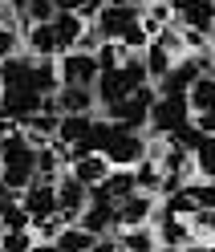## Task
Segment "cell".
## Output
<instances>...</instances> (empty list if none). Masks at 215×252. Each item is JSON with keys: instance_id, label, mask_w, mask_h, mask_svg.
Instances as JSON below:
<instances>
[{"instance_id": "obj_22", "label": "cell", "mask_w": 215, "mask_h": 252, "mask_svg": "<svg viewBox=\"0 0 215 252\" xmlns=\"http://www.w3.org/2000/svg\"><path fill=\"white\" fill-rule=\"evenodd\" d=\"M0 167H4V171H0L4 187H8V191H17V195L37 179V167H33V163H0Z\"/></svg>"}, {"instance_id": "obj_23", "label": "cell", "mask_w": 215, "mask_h": 252, "mask_svg": "<svg viewBox=\"0 0 215 252\" xmlns=\"http://www.w3.org/2000/svg\"><path fill=\"white\" fill-rule=\"evenodd\" d=\"M187 106L199 110V114L215 106V77H207V73H199V77H195V86L187 90Z\"/></svg>"}, {"instance_id": "obj_42", "label": "cell", "mask_w": 215, "mask_h": 252, "mask_svg": "<svg viewBox=\"0 0 215 252\" xmlns=\"http://www.w3.org/2000/svg\"><path fill=\"white\" fill-rule=\"evenodd\" d=\"M81 4H85V0H53V8H57V12H78Z\"/></svg>"}, {"instance_id": "obj_29", "label": "cell", "mask_w": 215, "mask_h": 252, "mask_svg": "<svg viewBox=\"0 0 215 252\" xmlns=\"http://www.w3.org/2000/svg\"><path fill=\"white\" fill-rule=\"evenodd\" d=\"M94 61H98V73H102V69H122V61H126V49H122L118 41H106V45H98Z\"/></svg>"}, {"instance_id": "obj_24", "label": "cell", "mask_w": 215, "mask_h": 252, "mask_svg": "<svg viewBox=\"0 0 215 252\" xmlns=\"http://www.w3.org/2000/svg\"><path fill=\"white\" fill-rule=\"evenodd\" d=\"M102 187H106V195H110L114 203L130 199V195L138 191V183H134V171H114V175H106V179H102Z\"/></svg>"}, {"instance_id": "obj_37", "label": "cell", "mask_w": 215, "mask_h": 252, "mask_svg": "<svg viewBox=\"0 0 215 252\" xmlns=\"http://www.w3.org/2000/svg\"><path fill=\"white\" fill-rule=\"evenodd\" d=\"M187 191L199 203V212H211L215 208V183H195V187H187Z\"/></svg>"}, {"instance_id": "obj_13", "label": "cell", "mask_w": 215, "mask_h": 252, "mask_svg": "<svg viewBox=\"0 0 215 252\" xmlns=\"http://www.w3.org/2000/svg\"><path fill=\"white\" fill-rule=\"evenodd\" d=\"M126 94H134V90L126 86L122 69H102V73H98V82H94V98H98L102 106H114V102L126 98Z\"/></svg>"}, {"instance_id": "obj_11", "label": "cell", "mask_w": 215, "mask_h": 252, "mask_svg": "<svg viewBox=\"0 0 215 252\" xmlns=\"http://www.w3.org/2000/svg\"><path fill=\"white\" fill-rule=\"evenodd\" d=\"M78 228H85L89 236H106L110 228H118V203H85Z\"/></svg>"}, {"instance_id": "obj_17", "label": "cell", "mask_w": 215, "mask_h": 252, "mask_svg": "<svg viewBox=\"0 0 215 252\" xmlns=\"http://www.w3.org/2000/svg\"><path fill=\"white\" fill-rule=\"evenodd\" d=\"M89 126H94L89 114H61V122H57V143H65V147L81 143V138L89 134Z\"/></svg>"}, {"instance_id": "obj_15", "label": "cell", "mask_w": 215, "mask_h": 252, "mask_svg": "<svg viewBox=\"0 0 215 252\" xmlns=\"http://www.w3.org/2000/svg\"><path fill=\"white\" fill-rule=\"evenodd\" d=\"M25 37H28V49H33L37 57H57V53H61L57 33H53V21H49V25H28Z\"/></svg>"}, {"instance_id": "obj_47", "label": "cell", "mask_w": 215, "mask_h": 252, "mask_svg": "<svg viewBox=\"0 0 215 252\" xmlns=\"http://www.w3.org/2000/svg\"><path fill=\"white\" fill-rule=\"evenodd\" d=\"M211 33H215V17H211Z\"/></svg>"}, {"instance_id": "obj_28", "label": "cell", "mask_w": 215, "mask_h": 252, "mask_svg": "<svg viewBox=\"0 0 215 252\" xmlns=\"http://www.w3.org/2000/svg\"><path fill=\"white\" fill-rule=\"evenodd\" d=\"M195 212H199V203L191 199V191H187V187H179V191H171V195H166V216L187 220V216H195Z\"/></svg>"}, {"instance_id": "obj_25", "label": "cell", "mask_w": 215, "mask_h": 252, "mask_svg": "<svg viewBox=\"0 0 215 252\" xmlns=\"http://www.w3.org/2000/svg\"><path fill=\"white\" fill-rule=\"evenodd\" d=\"M94 240H98V236H89L85 228H61V236L53 244H57V252H89Z\"/></svg>"}, {"instance_id": "obj_4", "label": "cell", "mask_w": 215, "mask_h": 252, "mask_svg": "<svg viewBox=\"0 0 215 252\" xmlns=\"http://www.w3.org/2000/svg\"><path fill=\"white\" fill-rule=\"evenodd\" d=\"M41 98L45 94H37L33 86H21V90H4L0 94V114L12 118V122H28L33 114H41Z\"/></svg>"}, {"instance_id": "obj_21", "label": "cell", "mask_w": 215, "mask_h": 252, "mask_svg": "<svg viewBox=\"0 0 215 252\" xmlns=\"http://www.w3.org/2000/svg\"><path fill=\"white\" fill-rule=\"evenodd\" d=\"M33 90H37V94H57V90H61V73H57V61H49V57L33 61Z\"/></svg>"}, {"instance_id": "obj_38", "label": "cell", "mask_w": 215, "mask_h": 252, "mask_svg": "<svg viewBox=\"0 0 215 252\" xmlns=\"http://www.w3.org/2000/svg\"><path fill=\"white\" fill-rule=\"evenodd\" d=\"M0 248H4V252H28L33 240H28V232H4V236H0Z\"/></svg>"}, {"instance_id": "obj_43", "label": "cell", "mask_w": 215, "mask_h": 252, "mask_svg": "<svg viewBox=\"0 0 215 252\" xmlns=\"http://www.w3.org/2000/svg\"><path fill=\"white\" fill-rule=\"evenodd\" d=\"M89 252H118V240H106V236H98V240H94V248H89Z\"/></svg>"}, {"instance_id": "obj_2", "label": "cell", "mask_w": 215, "mask_h": 252, "mask_svg": "<svg viewBox=\"0 0 215 252\" xmlns=\"http://www.w3.org/2000/svg\"><path fill=\"white\" fill-rule=\"evenodd\" d=\"M191 122V106L183 94H175V98H155V106H150V130L155 134H175L179 126Z\"/></svg>"}, {"instance_id": "obj_45", "label": "cell", "mask_w": 215, "mask_h": 252, "mask_svg": "<svg viewBox=\"0 0 215 252\" xmlns=\"http://www.w3.org/2000/svg\"><path fill=\"white\" fill-rule=\"evenodd\" d=\"M28 252H57V244H49V240H45V244H33Z\"/></svg>"}, {"instance_id": "obj_33", "label": "cell", "mask_w": 215, "mask_h": 252, "mask_svg": "<svg viewBox=\"0 0 215 252\" xmlns=\"http://www.w3.org/2000/svg\"><path fill=\"white\" fill-rule=\"evenodd\" d=\"M171 138V147H179V151H195L199 143H203V130H199L195 122H187V126H179L175 134H166Z\"/></svg>"}, {"instance_id": "obj_27", "label": "cell", "mask_w": 215, "mask_h": 252, "mask_svg": "<svg viewBox=\"0 0 215 252\" xmlns=\"http://www.w3.org/2000/svg\"><path fill=\"white\" fill-rule=\"evenodd\" d=\"M142 61H146V73H150V77H166V69L175 65L171 53H166L159 41H150V49H146V57H142Z\"/></svg>"}, {"instance_id": "obj_12", "label": "cell", "mask_w": 215, "mask_h": 252, "mask_svg": "<svg viewBox=\"0 0 215 252\" xmlns=\"http://www.w3.org/2000/svg\"><path fill=\"white\" fill-rule=\"evenodd\" d=\"M98 106L94 86H61L57 90V110L61 114H89Z\"/></svg>"}, {"instance_id": "obj_39", "label": "cell", "mask_w": 215, "mask_h": 252, "mask_svg": "<svg viewBox=\"0 0 215 252\" xmlns=\"http://www.w3.org/2000/svg\"><path fill=\"white\" fill-rule=\"evenodd\" d=\"M12 49H17V29H12V25H0V61L12 57Z\"/></svg>"}, {"instance_id": "obj_48", "label": "cell", "mask_w": 215, "mask_h": 252, "mask_svg": "<svg viewBox=\"0 0 215 252\" xmlns=\"http://www.w3.org/2000/svg\"><path fill=\"white\" fill-rule=\"evenodd\" d=\"M0 94H4V86H0Z\"/></svg>"}, {"instance_id": "obj_35", "label": "cell", "mask_w": 215, "mask_h": 252, "mask_svg": "<svg viewBox=\"0 0 215 252\" xmlns=\"http://www.w3.org/2000/svg\"><path fill=\"white\" fill-rule=\"evenodd\" d=\"M122 252H155V240H150V232H146V228L122 232Z\"/></svg>"}, {"instance_id": "obj_46", "label": "cell", "mask_w": 215, "mask_h": 252, "mask_svg": "<svg viewBox=\"0 0 215 252\" xmlns=\"http://www.w3.org/2000/svg\"><path fill=\"white\" fill-rule=\"evenodd\" d=\"M162 252H183V248H162Z\"/></svg>"}, {"instance_id": "obj_26", "label": "cell", "mask_w": 215, "mask_h": 252, "mask_svg": "<svg viewBox=\"0 0 215 252\" xmlns=\"http://www.w3.org/2000/svg\"><path fill=\"white\" fill-rule=\"evenodd\" d=\"M0 224H4V232H28L33 228V220H28V212H25V203H4V212H0Z\"/></svg>"}, {"instance_id": "obj_36", "label": "cell", "mask_w": 215, "mask_h": 252, "mask_svg": "<svg viewBox=\"0 0 215 252\" xmlns=\"http://www.w3.org/2000/svg\"><path fill=\"white\" fill-rule=\"evenodd\" d=\"M122 49H126V53H134V49H150V33H146V29H142V21H138L134 29H126V33H122Z\"/></svg>"}, {"instance_id": "obj_31", "label": "cell", "mask_w": 215, "mask_h": 252, "mask_svg": "<svg viewBox=\"0 0 215 252\" xmlns=\"http://www.w3.org/2000/svg\"><path fill=\"white\" fill-rule=\"evenodd\" d=\"M195 167L207 179H215V134H203V143L195 147Z\"/></svg>"}, {"instance_id": "obj_44", "label": "cell", "mask_w": 215, "mask_h": 252, "mask_svg": "<svg viewBox=\"0 0 215 252\" xmlns=\"http://www.w3.org/2000/svg\"><path fill=\"white\" fill-rule=\"evenodd\" d=\"M199 228H207V232H215V208H211V212H199Z\"/></svg>"}, {"instance_id": "obj_5", "label": "cell", "mask_w": 215, "mask_h": 252, "mask_svg": "<svg viewBox=\"0 0 215 252\" xmlns=\"http://www.w3.org/2000/svg\"><path fill=\"white\" fill-rule=\"evenodd\" d=\"M85 203H89V187L81 179H73V175L57 179V212L65 216V224H78V216L85 212Z\"/></svg>"}, {"instance_id": "obj_40", "label": "cell", "mask_w": 215, "mask_h": 252, "mask_svg": "<svg viewBox=\"0 0 215 252\" xmlns=\"http://www.w3.org/2000/svg\"><path fill=\"white\" fill-rule=\"evenodd\" d=\"M98 45H102V33H98V29H89V25H85V33L78 37V49H81V53H98Z\"/></svg>"}, {"instance_id": "obj_8", "label": "cell", "mask_w": 215, "mask_h": 252, "mask_svg": "<svg viewBox=\"0 0 215 252\" xmlns=\"http://www.w3.org/2000/svg\"><path fill=\"white\" fill-rule=\"evenodd\" d=\"M94 82H98L94 53H65L61 57V86H94Z\"/></svg>"}, {"instance_id": "obj_19", "label": "cell", "mask_w": 215, "mask_h": 252, "mask_svg": "<svg viewBox=\"0 0 215 252\" xmlns=\"http://www.w3.org/2000/svg\"><path fill=\"white\" fill-rule=\"evenodd\" d=\"M53 33H57L61 49H69V45H78V37L85 33V21L78 17V12H57L53 17Z\"/></svg>"}, {"instance_id": "obj_6", "label": "cell", "mask_w": 215, "mask_h": 252, "mask_svg": "<svg viewBox=\"0 0 215 252\" xmlns=\"http://www.w3.org/2000/svg\"><path fill=\"white\" fill-rule=\"evenodd\" d=\"M203 65H207V61H195V57L175 61V65L166 69V77H159V94H162V98H175V94L187 98V90L195 86V77L203 73Z\"/></svg>"}, {"instance_id": "obj_14", "label": "cell", "mask_w": 215, "mask_h": 252, "mask_svg": "<svg viewBox=\"0 0 215 252\" xmlns=\"http://www.w3.org/2000/svg\"><path fill=\"white\" fill-rule=\"evenodd\" d=\"M0 86H4V90L33 86V61H25V57H4V61H0Z\"/></svg>"}, {"instance_id": "obj_41", "label": "cell", "mask_w": 215, "mask_h": 252, "mask_svg": "<svg viewBox=\"0 0 215 252\" xmlns=\"http://www.w3.org/2000/svg\"><path fill=\"white\" fill-rule=\"evenodd\" d=\"M195 126H199V130H203V134H215V106H211V110H203Z\"/></svg>"}, {"instance_id": "obj_1", "label": "cell", "mask_w": 215, "mask_h": 252, "mask_svg": "<svg viewBox=\"0 0 215 252\" xmlns=\"http://www.w3.org/2000/svg\"><path fill=\"white\" fill-rule=\"evenodd\" d=\"M150 106H155V94L142 86V90L126 94L122 102L106 106V122H114V126H122V130H134V134H138V126L150 122Z\"/></svg>"}, {"instance_id": "obj_20", "label": "cell", "mask_w": 215, "mask_h": 252, "mask_svg": "<svg viewBox=\"0 0 215 252\" xmlns=\"http://www.w3.org/2000/svg\"><path fill=\"white\" fill-rule=\"evenodd\" d=\"M159 236H162V244H166V248H187V244H191V228H187V220H179V216H166V212H162Z\"/></svg>"}, {"instance_id": "obj_16", "label": "cell", "mask_w": 215, "mask_h": 252, "mask_svg": "<svg viewBox=\"0 0 215 252\" xmlns=\"http://www.w3.org/2000/svg\"><path fill=\"white\" fill-rule=\"evenodd\" d=\"M150 212H155V199L142 195V191H134L130 199H122V203H118V228H122V224H142Z\"/></svg>"}, {"instance_id": "obj_3", "label": "cell", "mask_w": 215, "mask_h": 252, "mask_svg": "<svg viewBox=\"0 0 215 252\" xmlns=\"http://www.w3.org/2000/svg\"><path fill=\"white\" fill-rule=\"evenodd\" d=\"M138 21H142L138 4H130V0H114V4H106V8L98 12V33H102L106 41H122V33L134 29Z\"/></svg>"}, {"instance_id": "obj_7", "label": "cell", "mask_w": 215, "mask_h": 252, "mask_svg": "<svg viewBox=\"0 0 215 252\" xmlns=\"http://www.w3.org/2000/svg\"><path fill=\"white\" fill-rule=\"evenodd\" d=\"M106 163H122V167H130V163H138L146 155V147H142V138H138L134 130H122V126H114L110 130V143H106Z\"/></svg>"}, {"instance_id": "obj_9", "label": "cell", "mask_w": 215, "mask_h": 252, "mask_svg": "<svg viewBox=\"0 0 215 252\" xmlns=\"http://www.w3.org/2000/svg\"><path fill=\"white\" fill-rule=\"evenodd\" d=\"M171 8L187 21L191 33L211 37V17H215V0H171Z\"/></svg>"}, {"instance_id": "obj_30", "label": "cell", "mask_w": 215, "mask_h": 252, "mask_svg": "<svg viewBox=\"0 0 215 252\" xmlns=\"http://www.w3.org/2000/svg\"><path fill=\"white\" fill-rule=\"evenodd\" d=\"M21 17H25V25H49L57 17V8H53V0H28Z\"/></svg>"}, {"instance_id": "obj_34", "label": "cell", "mask_w": 215, "mask_h": 252, "mask_svg": "<svg viewBox=\"0 0 215 252\" xmlns=\"http://www.w3.org/2000/svg\"><path fill=\"white\" fill-rule=\"evenodd\" d=\"M134 183H138V191H159V167H155V159H142L134 167Z\"/></svg>"}, {"instance_id": "obj_32", "label": "cell", "mask_w": 215, "mask_h": 252, "mask_svg": "<svg viewBox=\"0 0 215 252\" xmlns=\"http://www.w3.org/2000/svg\"><path fill=\"white\" fill-rule=\"evenodd\" d=\"M122 77H126V86H130V90H142V86H146V77H150V73H146V61L126 53V61H122Z\"/></svg>"}, {"instance_id": "obj_18", "label": "cell", "mask_w": 215, "mask_h": 252, "mask_svg": "<svg viewBox=\"0 0 215 252\" xmlns=\"http://www.w3.org/2000/svg\"><path fill=\"white\" fill-rule=\"evenodd\" d=\"M69 175H73V179H81L85 187H94V183H102L106 175H110V163H106V155H85V159L73 163Z\"/></svg>"}, {"instance_id": "obj_10", "label": "cell", "mask_w": 215, "mask_h": 252, "mask_svg": "<svg viewBox=\"0 0 215 252\" xmlns=\"http://www.w3.org/2000/svg\"><path fill=\"white\" fill-rule=\"evenodd\" d=\"M21 203H25L28 220L53 216V212H57V183H28L25 191H21Z\"/></svg>"}]
</instances>
